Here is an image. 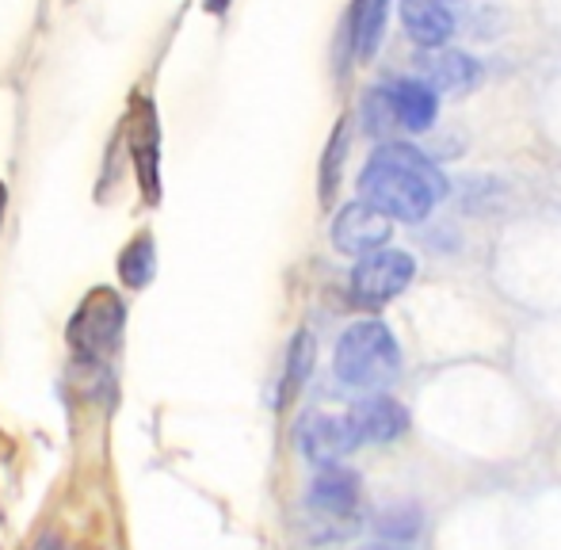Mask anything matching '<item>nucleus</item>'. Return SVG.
I'll return each mask as SVG.
<instances>
[{"label":"nucleus","instance_id":"9d476101","mask_svg":"<svg viewBox=\"0 0 561 550\" xmlns=\"http://www.w3.org/2000/svg\"><path fill=\"white\" fill-rule=\"evenodd\" d=\"M401 23L424 50H436L455 35V15L444 0H401Z\"/></svg>","mask_w":561,"mask_h":550},{"label":"nucleus","instance_id":"f3484780","mask_svg":"<svg viewBox=\"0 0 561 550\" xmlns=\"http://www.w3.org/2000/svg\"><path fill=\"white\" fill-rule=\"evenodd\" d=\"M363 123H367V135H378L386 138L398 123V112H393V100H390V89H370L363 96Z\"/></svg>","mask_w":561,"mask_h":550},{"label":"nucleus","instance_id":"aec40b11","mask_svg":"<svg viewBox=\"0 0 561 550\" xmlns=\"http://www.w3.org/2000/svg\"><path fill=\"white\" fill-rule=\"evenodd\" d=\"M0 218H4V184H0Z\"/></svg>","mask_w":561,"mask_h":550},{"label":"nucleus","instance_id":"7ed1b4c3","mask_svg":"<svg viewBox=\"0 0 561 550\" xmlns=\"http://www.w3.org/2000/svg\"><path fill=\"white\" fill-rule=\"evenodd\" d=\"M416 261L401 249H378V253L363 256L352 272V298L363 310H378L390 298H398L401 290L413 283Z\"/></svg>","mask_w":561,"mask_h":550},{"label":"nucleus","instance_id":"1a4fd4ad","mask_svg":"<svg viewBox=\"0 0 561 550\" xmlns=\"http://www.w3.org/2000/svg\"><path fill=\"white\" fill-rule=\"evenodd\" d=\"M416 73L428 89H444V92H470L481 84V66L470 54L444 50V54H421L416 58Z\"/></svg>","mask_w":561,"mask_h":550},{"label":"nucleus","instance_id":"f03ea898","mask_svg":"<svg viewBox=\"0 0 561 550\" xmlns=\"http://www.w3.org/2000/svg\"><path fill=\"white\" fill-rule=\"evenodd\" d=\"M336 379L355 390H370L382 394L393 379L401 375V352L393 341L390 325L382 321H359V325L344 329L333 352Z\"/></svg>","mask_w":561,"mask_h":550},{"label":"nucleus","instance_id":"a211bd4d","mask_svg":"<svg viewBox=\"0 0 561 550\" xmlns=\"http://www.w3.org/2000/svg\"><path fill=\"white\" fill-rule=\"evenodd\" d=\"M35 550H61V539H54V536H43L38 539V547Z\"/></svg>","mask_w":561,"mask_h":550},{"label":"nucleus","instance_id":"dca6fc26","mask_svg":"<svg viewBox=\"0 0 561 550\" xmlns=\"http://www.w3.org/2000/svg\"><path fill=\"white\" fill-rule=\"evenodd\" d=\"M118 275L126 287H146L153 279V241L138 238L134 245H126V253L118 256Z\"/></svg>","mask_w":561,"mask_h":550},{"label":"nucleus","instance_id":"2eb2a0df","mask_svg":"<svg viewBox=\"0 0 561 550\" xmlns=\"http://www.w3.org/2000/svg\"><path fill=\"white\" fill-rule=\"evenodd\" d=\"M344 161H347V123H340L325 146V161H321V203H333L340 176H344Z\"/></svg>","mask_w":561,"mask_h":550},{"label":"nucleus","instance_id":"f8f14e48","mask_svg":"<svg viewBox=\"0 0 561 550\" xmlns=\"http://www.w3.org/2000/svg\"><path fill=\"white\" fill-rule=\"evenodd\" d=\"M313 359H318V341H313L310 329H298L295 341H290V348H287V367H283L279 394H275V405H279V410H287V405L302 394V387L313 375Z\"/></svg>","mask_w":561,"mask_h":550},{"label":"nucleus","instance_id":"0eeeda50","mask_svg":"<svg viewBox=\"0 0 561 550\" xmlns=\"http://www.w3.org/2000/svg\"><path fill=\"white\" fill-rule=\"evenodd\" d=\"M393 233V218H386L382 210H375L370 203H347L333 222V245L347 256H370L378 249H386Z\"/></svg>","mask_w":561,"mask_h":550},{"label":"nucleus","instance_id":"6ab92c4d","mask_svg":"<svg viewBox=\"0 0 561 550\" xmlns=\"http://www.w3.org/2000/svg\"><path fill=\"white\" fill-rule=\"evenodd\" d=\"M367 550H405V547H398V543H378V547H367Z\"/></svg>","mask_w":561,"mask_h":550},{"label":"nucleus","instance_id":"ddd939ff","mask_svg":"<svg viewBox=\"0 0 561 550\" xmlns=\"http://www.w3.org/2000/svg\"><path fill=\"white\" fill-rule=\"evenodd\" d=\"M386 8L390 0H359L355 4V20H352V35H355V54L363 61L375 58L378 43H382V31H386Z\"/></svg>","mask_w":561,"mask_h":550},{"label":"nucleus","instance_id":"423d86ee","mask_svg":"<svg viewBox=\"0 0 561 550\" xmlns=\"http://www.w3.org/2000/svg\"><path fill=\"white\" fill-rule=\"evenodd\" d=\"M306 505L321 524H340V528L355 531V508H359V474L344 467H325L313 478Z\"/></svg>","mask_w":561,"mask_h":550},{"label":"nucleus","instance_id":"4468645a","mask_svg":"<svg viewBox=\"0 0 561 550\" xmlns=\"http://www.w3.org/2000/svg\"><path fill=\"white\" fill-rule=\"evenodd\" d=\"M375 528L386 543H409L421 531V508L416 505H390L375 516Z\"/></svg>","mask_w":561,"mask_h":550},{"label":"nucleus","instance_id":"20e7f679","mask_svg":"<svg viewBox=\"0 0 561 550\" xmlns=\"http://www.w3.org/2000/svg\"><path fill=\"white\" fill-rule=\"evenodd\" d=\"M298 451L318 467H336L344 455H352L363 444L352 413H306L298 421Z\"/></svg>","mask_w":561,"mask_h":550},{"label":"nucleus","instance_id":"6e6552de","mask_svg":"<svg viewBox=\"0 0 561 550\" xmlns=\"http://www.w3.org/2000/svg\"><path fill=\"white\" fill-rule=\"evenodd\" d=\"M347 413H352L363 444H390V439H398L409 432V410L386 394L363 398V402H355Z\"/></svg>","mask_w":561,"mask_h":550},{"label":"nucleus","instance_id":"f257e3e1","mask_svg":"<svg viewBox=\"0 0 561 550\" xmlns=\"http://www.w3.org/2000/svg\"><path fill=\"white\" fill-rule=\"evenodd\" d=\"M447 195V180L428 153L401 141H386L359 172V199L393 222H424Z\"/></svg>","mask_w":561,"mask_h":550},{"label":"nucleus","instance_id":"9b49d317","mask_svg":"<svg viewBox=\"0 0 561 550\" xmlns=\"http://www.w3.org/2000/svg\"><path fill=\"white\" fill-rule=\"evenodd\" d=\"M390 100H393V112H398V123L405 130H428L439 115L436 89H428L424 81L390 84Z\"/></svg>","mask_w":561,"mask_h":550},{"label":"nucleus","instance_id":"39448f33","mask_svg":"<svg viewBox=\"0 0 561 550\" xmlns=\"http://www.w3.org/2000/svg\"><path fill=\"white\" fill-rule=\"evenodd\" d=\"M118 329H123V302H118L115 290L100 287L81 302L73 325H69V336L84 356H107L118 344Z\"/></svg>","mask_w":561,"mask_h":550}]
</instances>
